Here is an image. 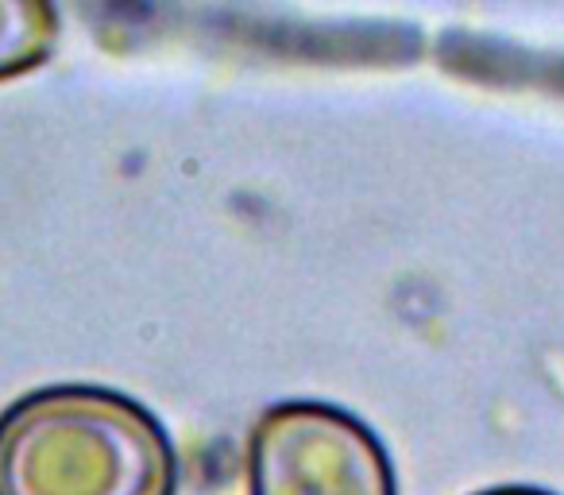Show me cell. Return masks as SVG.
Returning a JSON list of instances; mask_svg holds the SVG:
<instances>
[{"label": "cell", "mask_w": 564, "mask_h": 495, "mask_svg": "<svg viewBox=\"0 0 564 495\" xmlns=\"http://www.w3.org/2000/svg\"><path fill=\"white\" fill-rule=\"evenodd\" d=\"M159 418L105 387H43L0 415V495H174Z\"/></svg>", "instance_id": "6da1fadb"}, {"label": "cell", "mask_w": 564, "mask_h": 495, "mask_svg": "<svg viewBox=\"0 0 564 495\" xmlns=\"http://www.w3.org/2000/svg\"><path fill=\"white\" fill-rule=\"evenodd\" d=\"M251 495H399L379 438L329 402H279L251 430Z\"/></svg>", "instance_id": "7a4b0ae2"}, {"label": "cell", "mask_w": 564, "mask_h": 495, "mask_svg": "<svg viewBox=\"0 0 564 495\" xmlns=\"http://www.w3.org/2000/svg\"><path fill=\"white\" fill-rule=\"evenodd\" d=\"M55 0H0V82L43 66L58 47Z\"/></svg>", "instance_id": "3957f363"}, {"label": "cell", "mask_w": 564, "mask_h": 495, "mask_svg": "<svg viewBox=\"0 0 564 495\" xmlns=\"http://www.w3.org/2000/svg\"><path fill=\"white\" fill-rule=\"evenodd\" d=\"M479 495H553V492H541V487H495V492H479Z\"/></svg>", "instance_id": "277c9868"}]
</instances>
